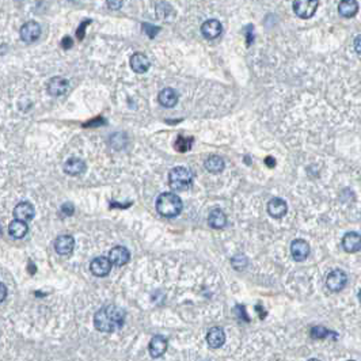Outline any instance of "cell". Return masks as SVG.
Masks as SVG:
<instances>
[{
    "label": "cell",
    "mask_w": 361,
    "mask_h": 361,
    "mask_svg": "<svg viewBox=\"0 0 361 361\" xmlns=\"http://www.w3.org/2000/svg\"><path fill=\"white\" fill-rule=\"evenodd\" d=\"M125 321V313L117 305H106L94 315V326L102 333H113L121 329Z\"/></svg>",
    "instance_id": "6da1fadb"
},
{
    "label": "cell",
    "mask_w": 361,
    "mask_h": 361,
    "mask_svg": "<svg viewBox=\"0 0 361 361\" xmlns=\"http://www.w3.org/2000/svg\"><path fill=\"white\" fill-rule=\"evenodd\" d=\"M183 204L175 193H162L157 200L158 214L163 218H175L182 212Z\"/></svg>",
    "instance_id": "7a4b0ae2"
},
{
    "label": "cell",
    "mask_w": 361,
    "mask_h": 361,
    "mask_svg": "<svg viewBox=\"0 0 361 361\" xmlns=\"http://www.w3.org/2000/svg\"><path fill=\"white\" fill-rule=\"evenodd\" d=\"M193 178H194V175L190 170L183 166H179L170 171L169 183L171 189H174V190H186L192 186Z\"/></svg>",
    "instance_id": "3957f363"
},
{
    "label": "cell",
    "mask_w": 361,
    "mask_h": 361,
    "mask_svg": "<svg viewBox=\"0 0 361 361\" xmlns=\"http://www.w3.org/2000/svg\"><path fill=\"white\" fill-rule=\"evenodd\" d=\"M319 6V0H295L293 11L301 19H308L315 15Z\"/></svg>",
    "instance_id": "277c9868"
},
{
    "label": "cell",
    "mask_w": 361,
    "mask_h": 361,
    "mask_svg": "<svg viewBox=\"0 0 361 361\" xmlns=\"http://www.w3.org/2000/svg\"><path fill=\"white\" fill-rule=\"evenodd\" d=\"M346 283H348V274L341 269L331 270L326 279V287L331 292L342 291Z\"/></svg>",
    "instance_id": "5b68a950"
},
{
    "label": "cell",
    "mask_w": 361,
    "mask_h": 361,
    "mask_svg": "<svg viewBox=\"0 0 361 361\" xmlns=\"http://www.w3.org/2000/svg\"><path fill=\"white\" fill-rule=\"evenodd\" d=\"M39 35H41V26L35 21L26 22L21 27V39L26 44H31V42L37 41L39 38Z\"/></svg>",
    "instance_id": "8992f818"
},
{
    "label": "cell",
    "mask_w": 361,
    "mask_h": 361,
    "mask_svg": "<svg viewBox=\"0 0 361 361\" xmlns=\"http://www.w3.org/2000/svg\"><path fill=\"white\" fill-rule=\"evenodd\" d=\"M292 258L296 262H303L310 255V244L304 239H295L291 243Z\"/></svg>",
    "instance_id": "52a82bcc"
},
{
    "label": "cell",
    "mask_w": 361,
    "mask_h": 361,
    "mask_svg": "<svg viewBox=\"0 0 361 361\" xmlns=\"http://www.w3.org/2000/svg\"><path fill=\"white\" fill-rule=\"evenodd\" d=\"M112 262L108 257H96L94 258L91 261V265H90V270L91 273L96 277H105L110 273L112 270Z\"/></svg>",
    "instance_id": "ba28073f"
},
{
    "label": "cell",
    "mask_w": 361,
    "mask_h": 361,
    "mask_svg": "<svg viewBox=\"0 0 361 361\" xmlns=\"http://www.w3.org/2000/svg\"><path fill=\"white\" fill-rule=\"evenodd\" d=\"M201 33L207 39H216L219 38L223 33L222 23L218 19H208L202 23L201 26Z\"/></svg>",
    "instance_id": "9c48e42d"
},
{
    "label": "cell",
    "mask_w": 361,
    "mask_h": 361,
    "mask_svg": "<svg viewBox=\"0 0 361 361\" xmlns=\"http://www.w3.org/2000/svg\"><path fill=\"white\" fill-rule=\"evenodd\" d=\"M110 262L116 266H122L129 262L131 260V252L124 246H116L109 252Z\"/></svg>",
    "instance_id": "30bf717a"
},
{
    "label": "cell",
    "mask_w": 361,
    "mask_h": 361,
    "mask_svg": "<svg viewBox=\"0 0 361 361\" xmlns=\"http://www.w3.org/2000/svg\"><path fill=\"white\" fill-rule=\"evenodd\" d=\"M288 212V205L283 198L274 197L268 202V214L273 219L284 218Z\"/></svg>",
    "instance_id": "8fae6325"
},
{
    "label": "cell",
    "mask_w": 361,
    "mask_h": 361,
    "mask_svg": "<svg viewBox=\"0 0 361 361\" xmlns=\"http://www.w3.org/2000/svg\"><path fill=\"white\" fill-rule=\"evenodd\" d=\"M75 248V239L71 235H61L55 240V250L60 255H70Z\"/></svg>",
    "instance_id": "7c38bea8"
},
{
    "label": "cell",
    "mask_w": 361,
    "mask_h": 361,
    "mask_svg": "<svg viewBox=\"0 0 361 361\" xmlns=\"http://www.w3.org/2000/svg\"><path fill=\"white\" fill-rule=\"evenodd\" d=\"M342 247L346 252H357L361 250V235L357 232H348L342 238Z\"/></svg>",
    "instance_id": "4fadbf2b"
},
{
    "label": "cell",
    "mask_w": 361,
    "mask_h": 361,
    "mask_svg": "<svg viewBox=\"0 0 361 361\" xmlns=\"http://www.w3.org/2000/svg\"><path fill=\"white\" fill-rule=\"evenodd\" d=\"M207 342L211 348H222L226 342V333L222 327H212L207 334Z\"/></svg>",
    "instance_id": "5bb4252c"
},
{
    "label": "cell",
    "mask_w": 361,
    "mask_h": 361,
    "mask_svg": "<svg viewBox=\"0 0 361 361\" xmlns=\"http://www.w3.org/2000/svg\"><path fill=\"white\" fill-rule=\"evenodd\" d=\"M68 90V80L61 76H55L49 80L48 92L53 96H60L66 94Z\"/></svg>",
    "instance_id": "9a60e30c"
},
{
    "label": "cell",
    "mask_w": 361,
    "mask_h": 361,
    "mask_svg": "<svg viewBox=\"0 0 361 361\" xmlns=\"http://www.w3.org/2000/svg\"><path fill=\"white\" fill-rule=\"evenodd\" d=\"M131 68L135 71L136 74H144L149 70L151 67V63H149V59H148L144 53H135L132 55L131 57Z\"/></svg>",
    "instance_id": "2e32d148"
},
{
    "label": "cell",
    "mask_w": 361,
    "mask_h": 361,
    "mask_svg": "<svg viewBox=\"0 0 361 361\" xmlns=\"http://www.w3.org/2000/svg\"><path fill=\"white\" fill-rule=\"evenodd\" d=\"M14 216H15V219H19L23 222H29L34 218V207L27 201H22L14 208Z\"/></svg>",
    "instance_id": "e0dca14e"
},
{
    "label": "cell",
    "mask_w": 361,
    "mask_h": 361,
    "mask_svg": "<svg viewBox=\"0 0 361 361\" xmlns=\"http://www.w3.org/2000/svg\"><path fill=\"white\" fill-rule=\"evenodd\" d=\"M167 350V339L162 335H155L149 342V354L152 357H161Z\"/></svg>",
    "instance_id": "ac0fdd59"
},
{
    "label": "cell",
    "mask_w": 361,
    "mask_h": 361,
    "mask_svg": "<svg viewBox=\"0 0 361 361\" xmlns=\"http://www.w3.org/2000/svg\"><path fill=\"white\" fill-rule=\"evenodd\" d=\"M208 224L215 230H222L227 226V216L222 209H214L211 211L208 216Z\"/></svg>",
    "instance_id": "d6986e66"
},
{
    "label": "cell",
    "mask_w": 361,
    "mask_h": 361,
    "mask_svg": "<svg viewBox=\"0 0 361 361\" xmlns=\"http://www.w3.org/2000/svg\"><path fill=\"white\" fill-rule=\"evenodd\" d=\"M158 99H159L162 106H165V108H174L177 102H178V94H177L175 90H173V88H163V90L159 92Z\"/></svg>",
    "instance_id": "ffe728a7"
},
{
    "label": "cell",
    "mask_w": 361,
    "mask_h": 361,
    "mask_svg": "<svg viewBox=\"0 0 361 361\" xmlns=\"http://www.w3.org/2000/svg\"><path fill=\"white\" fill-rule=\"evenodd\" d=\"M27 231H29V227H27L26 222H23V220L15 219L10 223L9 234L13 236L14 239H22L23 236L27 234Z\"/></svg>",
    "instance_id": "44dd1931"
},
{
    "label": "cell",
    "mask_w": 361,
    "mask_h": 361,
    "mask_svg": "<svg viewBox=\"0 0 361 361\" xmlns=\"http://www.w3.org/2000/svg\"><path fill=\"white\" fill-rule=\"evenodd\" d=\"M64 171L70 175H80L86 171V163L79 158H71L64 165Z\"/></svg>",
    "instance_id": "7402d4cb"
},
{
    "label": "cell",
    "mask_w": 361,
    "mask_h": 361,
    "mask_svg": "<svg viewBox=\"0 0 361 361\" xmlns=\"http://www.w3.org/2000/svg\"><path fill=\"white\" fill-rule=\"evenodd\" d=\"M204 167L207 171L212 173V174H219L222 173L224 167H226V163H224V159L218 155H212L205 159L204 162Z\"/></svg>",
    "instance_id": "603a6c76"
},
{
    "label": "cell",
    "mask_w": 361,
    "mask_h": 361,
    "mask_svg": "<svg viewBox=\"0 0 361 361\" xmlns=\"http://www.w3.org/2000/svg\"><path fill=\"white\" fill-rule=\"evenodd\" d=\"M358 11V3L356 0H341L338 5V13L341 17L353 18Z\"/></svg>",
    "instance_id": "cb8c5ba5"
},
{
    "label": "cell",
    "mask_w": 361,
    "mask_h": 361,
    "mask_svg": "<svg viewBox=\"0 0 361 361\" xmlns=\"http://www.w3.org/2000/svg\"><path fill=\"white\" fill-rule=\"evenodd\" d=\"M193 143L192 137H185V136H179L177 141H175V149L179 152H186L190 149Z\"/></svg>",
    "instance_id": "d4e9b609"
},
{
    "label": "cell",
    "mask_w": 361,
    "mask_h": 361,
    "mask_svg": "<svg viewBox=\"0 0 361 361\" xmlns=\"http://www.w3.org/2000/svg\"><path fill=\"white\" fill-rule=\"evenodd\" d=\"M329 335H335V337H337V334H335V333H333V331H330V330H327L326 327L315 326L311 329V337H313L314 339H323V338H326V337H329Z\"/></svg>",
    "instance_id": "484cf974"
},
{
    "label": "cell",
    "mask_w": 361,
    "mask_h": 361,
    "mask_svg": "<svg viewBox=\"0 0 361 361\" xmlns=\"http://www.w3.org/2000/svg\"><path fill=\"white\" fill-rule=\"evenodd\" d=\"M157 11H158V17L162 18V19H169L170 15L174 14V10L171 9L167 3H161V5H158Z\"/></svg>",
    "instance_id": "4316f807"
},
{
    "label": "cell",
    "mask_w": 361,
    "mask_h": 361,
    "mask_svg": "<svg viewBox=\"0 0 361 361\" xmlns=\"http://www.w3.org/2000/svg\"><path fill=\"white\" fill-rule=\"evenodd\" d=\"M143 29H144V31L147 33L148 37H151V38H153V37L158 34V31L161 30V27L152 26V25H148V23H144Z\"/></svg>",
    "instance_id": "83f0119b"
},
{
    "label": "cell",
    "mask_w": 361,
    "mask_h": 361,
    "mask_svg": "<svg viewBox=\"0 0 361 361\" xmlns=\"http://www.w3.org/2000/svg\"><path fill=\"white\" fill-rule=\"evenodd\" d=\"M74 205L71 204V202H66V204L61 207V214L64 215V216H72L74 215Z\"/></svg>",
    "instance_id": "f1b7e54d"
},
{
    "label": "cell",
    "mask_w": 361,
    "mask_h": 361,
    "mask_svg": "<svg viewBox=\"0 0 361 361\" xmlns=\"http://www.w3.org/2000/svg\"><path fill=\"white\" fill-rule=\"evenodd\" d=\"M124 5V0H108V6L112 10H120Z\"/></svg>",
    "instance_id": "f546056e"
},
{
    "label": "cell",
    "mask_w": 361,
    "mask_h": 361,
    "mask_svg": "<svg viewBox=\"0 0 361 361\" xmlns=\"http://www.w3.org/2000/svg\"><path fill=\"white\" fill-rule=\"evenodd\" d=\"M6 296H7V287L3 283H0V303L5 301Z\"/></svg>",
    "instance_id": "4dcf8cb0"
},
{
    "label": "cell",
    "mask_w": 361,
    "mask_h": 361,
    "mask_svg": "<svg viewBox=\"0 0 361 361\" xmlns=\"http://www.w3.org/2000/svg\"><path fill=\"white\" fill-rule=\"evenodd\" d=\"M353 45H354V50H356L358 55H361V34H358L354 38V42H353Z\"/></svg>",
    "instance_id": "1f68e13d"
},
{
    "label": "cell",
    "mask_w": 361,
    "mask_h": 361,
    "mask_svg": "<svg viewBox=\"0 0 361 361\" xmlns=\"http://www.w3.org/2000/svg\"><path fill=\"white\" fill-rule=\"evenodd\" d=\"M87 25H90V21H84V22L80 25V27H79V30H78V38L79 39H83V35H84L83 30H84V27L87 26Z\"/></svg>",
    "instance_id": "d6a6232c"
},
{
    "label": "cell",
    "mask_w": 361,
    "mask_h": 361,
    "mask_svg": "<svg viewBox=\"0 0 361 361\" xmlns=\"http://www.w3.org/2000/svg\"><path fill=\"white\" fill-rule=\"evenodd\" d=\"M72 44H74V41H72V38H70V37H66V38L63 39V48L64 49L72 48Z\"/></svg>",
    "instance_id": "836d02e7"
},
{
    "label": "cell",
    "mask_w": 361,
    "mask_h": 361,
    "mask_svg": "<svg viewBox=\"0 0 361 361\" xmlns=\"http://www.w3.org/2000/svg\"><path fill=\"white\" fill-rule=\"evenodd\" d=\"M246 33H247V46H250L251 45V42H252V26L251 25H248L247 27H246Z\"/></svg>",
    "instance_id": "e575fe53"
},
{
    "label": "cell",
    "mask_w": 361,
    "mask_h": 361,
    "mask_svg": "<svg viewBox=\"0 0 361 361\" xmlns=\"http://www.w3.org/2000/svg\"><path fill=\"white\" fill-rule=\"evenodd\" d=\"M265 163L268 166H269V167H274V165H276V161H274V159L272 157H268L265 159Z\"/></svg>",
    "instance_id": "d590c367"
},
{
    "label": "cell",
    "mask_w": 361,
    "mask_h": 361,
    "mask_svg": "<svg viewBox=\"0 0 361 361\" xmlns=\"http://www.w3.org/2000/svg\"><path fill=\"white\" fill-rule=\"evenodd\" d=\"M358 300H360V303H361V291L358 292Z\"/></svg>",
    "instance_id": "8d00e7d4"
}]
</instances>
